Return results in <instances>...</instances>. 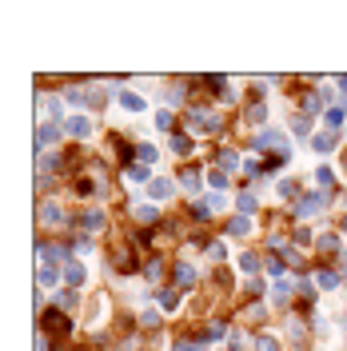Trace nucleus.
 <instances>
[{
    "label": "nucleus",
    "instance_id": "23",
    "mask_svg": "<svg viewBox=\"0 0 347 351\" xmlns=\"http://www.w3.org/2000/svg\"><path fill=\"white\" fill-rule=\"evenodd\" d=\"M188 148H192L188 136H172V152H188Z\"/></svg>",
    "mask_w": 347,
    "mask_h": 351
},
{
    "label": "nucleus",
    "instance_id": "25",
    "mask_svg": "<svg viewBox=\"0 0 347 351\" xmlns=\"http://www.w3.org/2000/svg\"><path fill=\"white\" fill-rule=\"evenodd\" d=\"M247 347V335H243V331H235V335H231V351H243Z\"/></svg>",
    "mask_w": 347,
    "mask_h": 351
},
{
    "label": "nucleus",
    "instance_id": "16",
    "mask_svg": "<svg viewBox=\"0 0 347 351\" xmlns=\"http://www.w3.org/2000/svg\"><path fill=\"white\" fill-rule=\"evenodd\" d=\"M311 144H315V152H331V148H335V136H331V132H323V136H315Z\"/></svg>",
    "mask_w": 347,
    "mask_h": 351
},
{
    "label": "nucleus",
    "instance_id": "10",
    "mask_svg": "<svg viewBox=\"0 0 347 351\" xmlns=\"http://www.w3.org/2000/svg\"><path fill=\"white\" fill-rule=\"evenodd\" d=\"M136 220H140V224H156L160 216H156V208H152V204H136Z\"/></svg>",
    "mask_w": 347,
    "mask_h": 351
},
{
    "label": "nucleus",
    "instance_id": "21",
    "mask_svg": "<svg viewBox=\"0 0 347 351\" xmlns=\"http://www.w3.org/2000/svg\"><path fill=\"white\" fill-rule=\"evenodd\" d=\"M208 184H212L216 192H224V188H228V176L224 172H208Z\"/></svg>",
    "mask_w": 347,
    "mask_h": 351
},
{
    "label": "nucleus",
    "instance_id": "26",
    "mask_svg": "<svg viewBox=\"0 0 347 351\" xmlns=\"http://www.w3.org/2000/svg\"><path fill=\"white\" fill-rule=\"evenodd\" d=\"M295 192H299V184H295V180H284V184H280V196H295Z\"/></svg>",
    "mask_w": 347,
    "mask_h": 351
},
{
    "label": "nucleus",
    "instance_id": "9",
    "mask_svg": "<svg viewBox=\"0 0 347 351\" xmlns=\"http://www.w3.org/2000/svg\"><path fill=\"white\" fill-rule=\"evenodd\" d=\"M323 124H327L331 132H339V128H343V108H327V112H323Z\"/></svg>",
    "mask_w": 347,
    "mask_h": 351
},
{
    "label": "nucleus",
    "instance_id": "27",
    "mask_svg": "<svg viewBox=\"0 0 347 351\" xmlns=\"http://www.w3.org/2000/svg\"><path fill=\"white\" fill-rule=\"evenodd\" d=\"M76 251H80V255L92 251V239H88V235H76Z\"/></svg>",
    "mask_w": 347,
    "mask_h": 351
},
{
    "label": "nucleus",
    "instance_id": "31",
    "mask_svg": "<svg viewBox=\"0 0 347 351\" xmlns=\"http://www.w3.org/2000/svg\"><path fill=\"white\" fill-rule=\"evenodd\" d=\"M239 264H243V272H255V268H259V259H255V255H243Z\"/></svg>",
    "mask_w": 347,
    "mask_h": 351
},
{
    "label": "nucleus",
    "instance_id": "5",
    "mask_svg": "<svg viewBox=\"0 0 347 351\" xmlns=\"http://www.w3.org/2000/svg\"><path fill=\"white\" fill-rule=\"evenodd\" d=\"M319 208H327V192H319V196H311V200H303V204H299V216H315Z\"/></svg>",
    "mask_w": 347,
    "mask_h": 351
},
{
    "label": "nucleus",
    "instance_id": "19",
    "mask_svg": "<svg viewBox=\"0 0 347 351\" xmlns=\"http://www.w3.org/2000/svg\"><path fill=\"white\" fill-rule=\"evenodd\" d=\"M84 228H88V232H100V228H104V216H100V212H88V216H84Z\"/></svg>",
    "mask_w": 347,
    "mask_h": 351
},
{
    "label": "nucleus",
    "instance_id": "32",
    "mask_svg": "<svg viewBox=\"0 0 347 351\" xmlns=\"http://www.w3.org/2000/svg\"><path fill=\"white\" fill-rule=\"evenodd\" d=\"M164 307H180V295H176V292H164Z\"/></svg>",
    "mask_w": 347,
    "mask_h": 351
},
{
    "label": "nucleus",
    "instance_id": "15",
    "mask_svg": "<svg viewBox=\"0 0 347 351\" xmlns=\"http://www.w3.org/2000/svg\"><path fill=\"white\" fill-rule=\"evenodd\" d=\"M180 184H184L188 192H196V188H200V172H196V168H188V172H180Z\"/></svg>",
    "mask_w": 347,
    "mask_h": 351
},
{
    "label": "nucleus",
    "instance_id": "30",
    "mask_svg": "<svg viewBox=\"0 0 347 351\" xmlns=\"http://www.w3.org/2000/svg\"><path fill=\"white\" fill-rule=\"evenodd\" d=\"M208 251H212V259H224V255H228V247H224V243H212Z\"/></svg>",
    "mask_w": 347,
    "mask_h": 351
},
{
    "label": "nucleus",
    "instance_id": "1",
    "mask_svg": "<svg viewBox=\"0 0 347 351\" xmlns=\"http://www.w3.org/2000/svg\"><path fill=\"white\" fill-rule=\"evenodd\" d=\"M64 132H68V136H76V140H88V136H92V120L76 112V116L64 120Z\"/></svg>",
    "mask_w": 347,
    "mask_h": 351
},
{
    "label": "nucleus",
    "instance_id": "4",
    "mask_svg": "<svg viewBox=\"0 0 347 351\" xmlns=\"http://www.w3.org/2000/svg\"><path fill=\"white\" fill-rule=\"evenodd\" d=\"M60 136V128H48V124H40L36 128V156H44V144H52Z\"/></svg>",
    "mask_w": 347,
    "mask_h": 351
},
{
    "label": "nucleus",
    "instance_id": "7",
    "mask_svg": "<svg viewBox=\"0 0 347 351\" xmlns=\"http://www.w3.org/2000/svg\"><path fill=\"white\" fill-rule=\"evenodd\" d=\"M176 280H180V288H192L196 284V268L192 264H176Z\"/></svg>",
    "mask_w": 347,
    "mask_h": 351
},
{
    "label": "nucleus",
    "instance_id": "14",
    "mask_svg": "<svg viewBox=\"0 0 347 351\" xmlns=\"http://www.w3.org/2000/svg\"><path fill=\"white\" fill-rule=\"evenodd\" d=\"M247 232H251V220H247V216H239V220L228 224V235H247Z\"/></svg>",
    "mask_w": 347,
    "mask_h": 351
},
{
    "label": "nucleus",
    "instance_id": "20",
    "mask_svg": "<svg viewBox=\"0 0 347 351\" xmlns=\"http://www.w3.org/2000/svg\"><path fill=\"white\" fill-rule=\"evenodd\" d=\"M156 128H160V132H172V112H168V108L156 112Z\"/></svg>",
    "mask_w": 347,
    "mask_h": 351
},
{
    "label": "nucleus",
    "instance_id": "34",
    "mask_svg": "<svg viewBox=\"0 0 347 351\" xmlns=\"http://www.w3.org/2000/svg\"><path fill=\"white\" fill-rule=\"evenodd\" d=\"M343 232H347V216H343Z\"/></svg>",
    "mask_w": 347,
    "mask_h": 351
},
{
    "label": "nucleus",
    "instance_id": "8",
    "mask_svg": "<svg viewBox=\"0 0 347 351\" xmlns=\"http://www.w3.org/2000/svg\"><path fill=\"white\" fill-rule=\"evenodd\" d=\"M36 284H40V288H56V284H60V272H56V268H40Z\"/></svg>",
    "mask_w": 347,
    "mask_h": 351
},
{
    "label": "nucleus",
    "instance_id": "3",
    "mask_svg": "<svg viewBox=\"0 0 347 351\" xmlns=\"http://www.w3.org/2000/svg\"><path fill=\"white\" fill-rule=\"evenodd\" d=\"M148 196H152V200H168V196H172V180H168V176H156V180L148 184Z\"/></svg>",
    "mask_w": 347,
    "mask_h": 351
},
{
    "label": "nucleus",
    "instance_id": "17",
    "mask_svg": "<svg viewBox=\"0 0 347 351\" xmlns=\"http://www.w3.org/2000/svg\"><path fill=\"white\" fill-rule=\"evenodd\" d=\"M136 156H140L144 164H156V160H160V152H156L152 144H140V148H136Z\"/></svg>",
    "mask_w": 347,
    "mask_h": 351
},
{
    "label": "nucleus",
    "instance_id": "2",
    "mask_svg": "<svg viewBox=\"0 0 347 351\" xmlns=\"http://www.w3.org/2000/svg\"><path fill=\"white\" fill-rule=\"evenodd\" d=\"M64 280H68L72 288H84V284H88V272H84V264H80V259H68V264H64Z\"/></svg>",
    "mask_w": 347,
    "mask_h": 351
},
{
    "label": "nucleus",
    "instance_id": "29",
    "mask_svg": "<svg viewBox=\"0 0 347 351\" xmlns=\"http://www.w3.org/2000/svg\"><path fill=\"white\" fill-rule=\"evenodd\" d=\"M220 164H224V168H235L239 160H235V152H220Z\"/></svg>",
    "mask_w": 347,
    "mask_h": 351
},
{
    "label": "nucleus",
    "instance_id": "13",
    "mask_svg": "<svg viewBox=\"0 0 347 351\" xmlns=\"http://www.w3.org/2000/svg\"><path fill=\"white\" fill-rule=\"evenodd\" d=\"M128 176H132V184H152V180H148V164H132V168H128Z\"/></svg>",
    "mask_w": 347,
    "mask_h": 351
},
{
    "label": "nucleus",
    "instance_id": "6",
    "mask_svg": "<svg viewBox=\"0 0 347 351\" xmlns=\"http://www.w3.org/2000/svg\"><path fill=\"white\" fill-rule=\"evenodd\" d=\"M120 104H124V108H128V112H144V108H148V104H144V96H140V92H120Z\"/></svg>",
    "mask_w": 347,
    "mask_h": 351
},
{
    "label": "nucleus",
    "instance_id": "28",
    "mask_svg": "<svg viewBox=\"0 0 347 351\" xmlns=\"http://www.w3.org/2000/svg\"><path fill=\"white\" fill-rule=\"evenodd\" d=\"M140 319H144V323H148V327H156V323H160V311H152V307H148V311H144V315H140Z\"/></svg>",
    "mask_w": 347,
    "mask_h": 351
},
{
    "label": "nucleus",
    "instance_id": "24",
    "mask_svg": "<svg viewBox=\"0 0 347 351\" xmlns=\"http://www.w3.org/2000/svg\"><path fill=\"white\" fill-rule=\"evenodd\" d=\"M251 208H255V196L243 192V196H239V212H251Z\"/></svg>",
    "mask_w": 347,
    "mask_h": 351
},
{
    "label": "nucleus",
    "instance_id": "18",
    "mask_svg": "<svg viewBox=\"0 0 347 351\" xmlns=\"http://www.w3.org/2000/svg\"><path fill=\"white\" fill-rule=\"evenodd\" d=\"M255 351H280V339H276V335H259V339H255Z\"/></svg>",
    "mask_w": 347,
    "mask_h": 351
},
{
    "label": "nucleus",
    "instance_id": "11",
    "mask_svg": "<svg viewBox=\"0 0 347 351\" xmlns=\"http://www.w3.org/2000/svg\"><path fill=\"white\" fill-rule=\"evenodd\" d=\"M315 284H319L323 292H335V288H339V276H335V272H319V276H315Z\"/></svg>",
    "mask_w": 347,
    "mask_h": 351
},
{
    "label": "nucleus",
    "instance_id": "22",
    "mask_svg": "<svg viewBox=\"0 0 347 351\" xmlns=\"http://www.w3.org/2000/svg\"><path fill=\"white\" fill-rule=\"evenodd\" d=\"M319 247L323 251H339V235H319Z\"/></svg>",
    "mask_w": 347,
    "mask_h": 351
},
{
    "label": "nucleus",
    "instance_id": "12",
    "mask_svg": "<svg viewBox=\"0 0 347 351\" xmlns=\"http://www.w3.org/2000/svg\"><path fill=\"white\" fill-rule=\"evenodd\" d=\"M40 220H44V224H64V220H60V208H56V204H40Z\"/></svg>",
    "mask_w": 347,
    "mask_h": 351
},
{
    "label": "nucleus",
    "instance_id": "33",
    "mask_svg": "<svg viewBox=\"0 0 347 351\" xmlns=\"http://www.w3.org/2000/svg\"><path fill=\"white\" fill-rule=\"evenodd\" d=\"M172 351H208V347H200V343H176Z\"/></svg>",
    "mask_w": 347,
    "mask_h": 351
}]
</instances>
